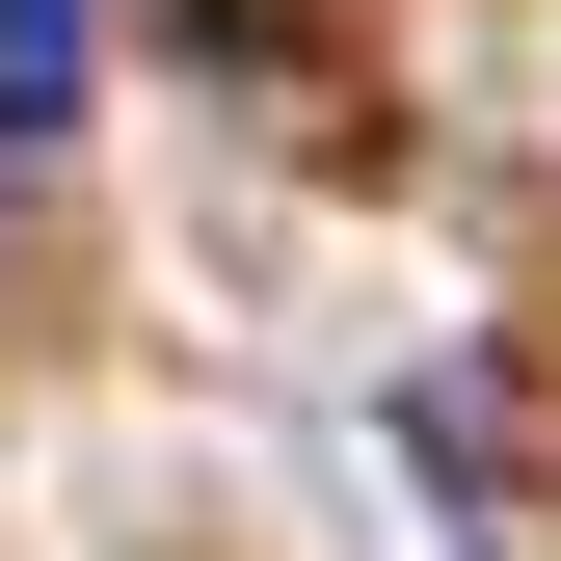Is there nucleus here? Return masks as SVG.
<instances>
[{
	"label": "nucleus",
	"mask_w": 561,
	"mask_h": 561,
	"mask_svg": "<svg viewBox=\"0 0 561 561\" xmlns=\"http://www.w3.org/2000/svg\"><path fill=\"white\" fill-rule=\"evenodd\" d=\"M81 54H107V0H0V134H81Z\"/></svg>",
	"instance_id": "nucleus-1"
}]
</instances>
